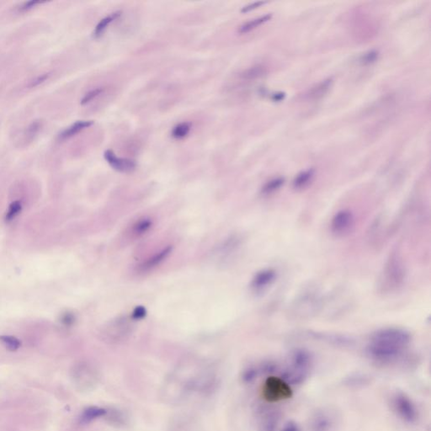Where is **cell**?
<instances>
[{"mask_svg":"<svg viewBox=\"0 0 431 431\" xmlns=\"http://www.w3.org/2000/svg\"><path fill=\"white\" fill-rule=\"evenodd\" d=\"M410 333L400 328H385L370 337L365 355L374 362L389 364L404 355L410 344Z\"/></svg>","mask_w":431,"mask_h":431,"instance_id":"1","label":"cell"},{"mask_svg":"<svg viewBox=\"0 0 431 431\" xmlns=\"http://www.w3.org/2000/svg\"><path fill=\"white\" fill-rule=\"evenodd\" d=\"M324 297L316 287L309 286L297 293L288 307L287 315L293 320H309L323 311Z\"/></svg>","mask_w":431,"mask_h":431,"instance_id":"2","label":"cell"},{"mask_svg":"<svg viewBox=\"0 0 431 431\" xmlns=\"http://www.w3.org/2000/svg\"><path fill=\"white\" fill-rule=\"evenodd\" d=\"M406 279V269L401 256L392 253L387 259L377 280L378 292L383 295L395 293L403 287Z\"/></svg>","mask_w":431,"mask_h":431,"instance_id":"3","label":"cell"},{"mask_svg":"<svg viewBox=\"0 0 431 431\" xmlns=\"http://www.w3.org/2000/svg\"><path fill=\"white\" fill-rule=\"evenodd\" d=\"M312 365V357L308 350H294L290 357V364L282 372V377L290 386H299L309 377Z\"/></svg>","mask_w":431,"mask_h":431,"instance_id":"4","label":"cell"},{"mask_svg":"<svg viewBox=\"0 0 431 431\" xmlns=\"http://www.w3.org/2000/svg\"><path fill=\"white\" fill-rule=\"evenodd\" d=\"M262 394L265 401L274 404L291 398L293 391L291 386L282 377L269 376L263 383Z\"/></svg>","mask_w":431,"mask_h":431,"instance_id":"5","label":"cell"},{"mask_svg":"<svg viewBox=\"0 0 431 431\" xmlns=\"http://www.w3.org/2000/svg\"><path fill=\"white\" fill-rule=\"evenodd\" d=\"M393 410L404 422L412 425L419 419V412L416 405L410 397L403 392H396L392 396Z\"/></svg>","mask_w":431,"mask_h":431,"instance_id":"6","label":"cell"},{"mask_svg":"<svg viewBox=\"0 0 431 431\" xmlns=\"http://www.w3.org/2000/svg\"><path fill=\"white\" fill-rule=\"evenodd\" d=\"M338 417L335 411L322 408L315 412L309 423L310 431H336Z\"/></svg>","mask_w":431,"mask_h":431,"instance_id":"7","label":"cell"},{"mask_svg":"<svg viewBox=\"0 0 431 431\" xmlns=\"http://www.w3.org/2000/svg\"><path fill=\"white\" fill-rule=\"evenodd\" d=\"M276 271L274 269H264L255 275L252 280L250 287L255 293H261L276 282Z\"/></svg>","mask_w":431,"mask_h":431,"instance_id":"8","label":"cell"},{"mask_svg":"<svg viewBox=\"0 0 431 431\" xmlns=\"http://www.w3.org/2000/svg\"><path fill=\"white\" fill-rule=\"evenodd\" d=\"M354 216L349 210H342L334 216L331 231L336 235H344L353 226Z\"/></svg>","mask_w":431,"mask_h":431,"instance_id":"9","label":"cell"},{"mask_svg":"<svg viewBox=\"0 0 431 431\" xmlns=\"http://www.w3.org/2000/svg\"><path fill=\"white\" fill-rule=\"evenodd\" d=\"M75 372L76 383L85 389L92 388L99 382V375L97 371L89 365H79Z\"/></svg>","mask_w":431,"mask_h":431,"instance_id":"10","label":"cell"},{"mask_svg":"<svg viewBox=\"0 0 431 431\" xmlns=\"http://www.w3.org/2000/svg\"><path fill=\"white\" fill-rule=\"evenodd\" d=\"M104 157H105V160L107 161L108 164L111 165L112 168L117 171L121 172V173L132 172L137 167L136 162L133 161L132 159H122L120 157H117L114 152L111 150L105 151Z\"/></svg>","mask_w":431,"mask_h":431,"instance_id":"11","label":"cell"},{"mask_svg":"<svg viewBox=\"0 0 431 431\" xmlns=\"http://www.w3.org/2000/svg\"><path fill=\"white\" fill-rule=\"evenodd\" d=\"M332 82V78H328L322 81L319 84H316L306 94V98L310 100H317L323 98L331 87Z\"/></svg>","mask_w":431,"mask_h":431,"instance_id":"12","label":"cell"},{"mask_svg":"<svg viewBox=\"0 0 431 431\" xmlns=\"http://www.w3.org/2000/svg\"><path fill=\"white\" fill-rule=\"evenodd\" d=\"M344 385L349 386L350 388L358 389L360 387L367 386L371 383V378L368 375L361 372H357L350 374L349 377H345L344 381Z\"/></svg>","mask_w":431,"mask_h":431,"instance_id":"13","label":"cell"},{"mask_svg":"<svg viewBox=\"0 0 431 431\" xmlns=\"http://www.w3.org/2000/svg\"><path fill=\"white\" fill-rule=\"evenodd\" d=\"M171 250H172L171 247H167V248H165V249L161 250V251L159 252L158 254L153 255V257L149 258L146 262H144L142 264V270L147 271V270H150V269H153L156 266L159 265L163 261H165L166 258L168 257L171 253Z\"/></svg>","mask_w":431,"mask_h":431,"instance_id":"14","label":"cell"},{"mask_svg":"<svg viewBox=\"0 0 431 431\" xmlns=\"http://www.w3.org/2000/svg\"><path fill=\"white\" fill-rule=\"evenodd\" d=\"M93 124L94 122L92 120H78L77 122L73 123L72 126H70L68 128L65 129L59 135V138H61V139H67V138H72L74 135L77 134V133L81 132V131H83L84 129L90 127Z\"/></svg>","mask_w":431,"mask_h":431,"instance_id":"15","label":"cell"},{"mask_svg":"<svg viewBox=\"0 0 431 431\" xmlns=\"http://www.w3.org/2000/svg\"><path fill=\"white\" fill-rule=\"evenodd\" d=\"M107 413L108 411L105 408H102V407H88L81 415V422L83 424H87V423L93 421L95 419L106 416Z\"/></svg>","mask_w":431,"mask_h":431,"instance_id":"16","label":"cell"},{"mask_svg":"<svg viewBox=\"0 0 431 431\" xmlns=\"http://www.w3.org/2000/svg\"><path fill=\"white\" fill-rule=\"evenodd\" d=\"M279 414L277 412H268L261 419V428L262 431H275L279 423Z\"/></svg>","mask_w":431,"mask_h":431,"instance_id":"17","label":"cell"},{"mask_svg":"<svg viewBox=\"0 0 431 431\" xmlns=\"http://www.w3.org/2000/svg\"><path fill=\"white\" fill-rule=\"evenodd\" d=\"M120 15V12H115L111 15H108L105 18L102 19L101 21H99V24L96 25L94 36L96 37H99L101 36L102 34L104 33V31L107 29L109 24H111V22H113L115 20H117Z\"/></svg>","mask_w":431,"mask_h":431,"instance_id":"18","label":"cell"},{"mask_svg":"<svg viewBox=\"0 0 431 431\" xmlns=\"http://www.w3.org/2000/svg\"><path fill=\"white\" fill-rule=\"evenodd\" d=\"M313 175H314V170H313V169H309V170L303 171L302 173H300V174L295 178V180H294V188H304L305 186L309 185V182H310L311 179L313 178Z\"/></svg>","mask_w":431,"mask_h":431,"instance_id":"19","label":"cell"},{"mask_svg":"<svg viewBox=\"0 0 431 431\" xmlns=\"http://www.w3.org/2000/svg\"><path fill=\"white\" fill-rule=\"evenodd\" d=\"M271 16H272L271 15H264V16H262V17H260V18L252 20V21L247 22L245 24H242V26L240 27L239 31L241 34L248 33L249 31H251L252 30L257 28L258 26H260V25L263 24V23L269 21L271 19Z\"/></svg>","mask_w":431,"mask_h":431,"instance_id":"20","label":"cell"},{"mask_svg":"<svg viewBox=\"0 0 431 431\" xmlns=\"http://www.w3.org/2000/svg\"><path fill=\"white\" fill-rule=\"evenodd\" d=\"M285 180L282 177L275 178L273 180H269L263 186L262 188V194L263 195H271L273 193L277 192L284 185Z\"/></svg>","mask_w":431,"mask_h":431,"instance_id":"21","label":"cell"},{"mask_svg":"<svg viewBox=\"0 0 431 431\" xmlns=\"http://www.w3.org/2000/svg\"><path fill=\"white\" fill-rule=\"evenodd\" d=\"M0 342L9 351H16L21 346V341L18 338L12 335H0Z\"/></svg>","mask_w":431,"mask_h":431,"instance_id":"22","label":"cell"},{"mask_svg":"<svg viewBox=\"0 0 431 431\" xmlns=\"http://www.w3.org/2000/svg\"><path fill=\"white\" fill-rule=\"evenodd\" d=\"M192 126L188 122H182L174 126L172 131V137L175 139H183L187 137L191 132Z\"/></svg>","mask_w":431,"mask_h":431,"instance_id":"23","label":"cell"},{"mask_svg":"<svg viewBox=\"0 0 431 431\" xmlns=\"http://www.w3.org/2000/svg\"><path fill=\"white\" fill-rule=\"evenodd\" d=\"M266 69L263 66L261 65H257V66L252 67L251 69L246 70L243 72L242 77L246 79H255V78H261L263 75L265 74Z\"/></svg>","mask_w":431,"mask_h":431,"instance_id":"24","label":"cell"},{"mask_svg":"<svg viewBox=\"0 0 431 431\" xmlns=\"http://www.w3.org/2000/svg\"><path fill=\"white\" fill-rule=\"evenodd\" d=\"M21 211H22V205L21 201H13L12 203L9 205V210L5 216V221L7 222H11L16 217V216H18L21 213Z\"/></svg>","mask_w":431,"mask_h":431,"instance_id":"25","label":"cell"},{"mask_svg":"<svg viewBox=\"0 0 431 431\" xmlns=\"http://www.w3.org/2000/svg\"><path fill=\"white\" fill-rule=\"evenodd\" d=\"M151 226H152V222L150 221L149 219H142L134 225L133 232L136 235L141 236L149 230Z\"/></svg>","mask_w":431,"mask_h":431,"instance_id":"26","label":"cell"},{"mask_svg":"<svg viewBox=\"0 0 431 431\" xmlns=\"http://www.w3.org/2000/svg\"><path fill=\"white\" fill-rule=\"evenodd\" d=\"M378 57V52L375 50L369 51L363 54L362 56L359 58V62L364 64V65H368L371 63H373L377 61Z\"/></svg>","mask_w":431,"mask_h":431,"instance_id":"27","label":"cell"},{"mask_svg":"<svg viewBox=\"0 0 431 431\" xmlns=\"http://www.w3.org/2000/svg\"><path fill=\"white\" fill-rule=\"evenodd\" d=\"M103 90H104L102 88H98L96 90H91L84 96L83 99H81V105H85V104H88L89 102L92 101L94 99H96L97 96H99L103 92Z\"/></svg>","mask_w":431,"mask_h":431,"instance_id":"28","label":"cell"},{"mask_svg":"<svg viewBox=\"0 0 431 431\" xmlns=\"http://www.w3.org/2000/svg\"><path fill=\"white\" fill-rule=\"evenodd\" d=\"M60 321L64 326L71 327L74 324L76 317L71 311H66L61 315Z\"/></svg>","mask_w":431,"mask_h":431,"instance_id":"29","label":"cell"},{"mask_svg":"<svg viewBox=\"0 0 431 431\" xmlns=\"http://www.w3.org/2000/svg\"><path fill=\"white\" fill-rule=\"evenodd\" d=\"M145 316H146V309H144V307H141V306L137 307L134 309L133 312H132V318L136 319V320L142 319Z\"/></svg>","mask_w":431,"mask_h":431,"instance_id":"30","label":"cell"},{"mask_svg":"<svg viewBox=\"0 0 431 431\" xmlns=\"http://www.w3.org/2000/svg\"><path fill=\"white\" fill-rule=\"evenodd\" d=\"M41 3H42L41 1H36V0L28 1V2H25V3H23L21 5V8H20V11H27V10L32 9L33 7L36 6V4Z\"/></svg>","mask_w":431,"mask_h":431,"instance_id":"31","label":"cell"},{"mask_svg":"<svg viewBox=\"0 0 431 431\" xmlns=\"http://www.w3.org/2000/svg\"><path fill=\"white\" fill-rule=\"evenodd\" d=\"M281 431H301V430L296 423L293 421H289L284 425V427Z\"/></svg>","mask_w":431,"mask_h":431,"instance_id":"32","label":"cell"},{"mask_svg":"<svg viewBox=\"0 0 431 431\" xmlns=\"http://www.w3.org/2000/svg\"><path fill=\"white\" fill-rule=\"evenodd\" d=\"M263 3H265V2H255V3H250L249 5H247V6L243 7L242 9V12L246 13L249 12V11H251L253 9H257L259 7H261L262 4Z\"/></svg>","mask_w":431,"mask_h":431,"instance_id":"33","label":"cell"},{"mask_svg":"<svg viewBox=\"0 0 431 431\" xmlns=\"http://www.w3.org/2000/svg\"><path fill=\"white\" fill-rule=\"evenodd\" d=\"M49 76H50L49 73H45V74L41 75V76H39L38 78H36V79L31 83L30 86H31V87H35V86H37V85L42 84L43 82H45V81L49 78Z\"/></svg>","mask_w":431,"mask_h":431,"instance_id":"34","label":"cell"},{"mask_svg":"<svg viewBox=\"0 0 431 431\" xmlns=\"http://www.w3.org/2000/svg\"><path fill=\"white\" fill-rule=\"evenodd\" d=\"M40 129V123L37 122V121H35V122L32 123L30 126H29V128H28V132L30 133V135L31 136H33V135L36 134V132L39 131Z\"/></svg>","mask_w":431,"mask_h":431,"instance_id":"35","label":"cell"}]
</instances>
